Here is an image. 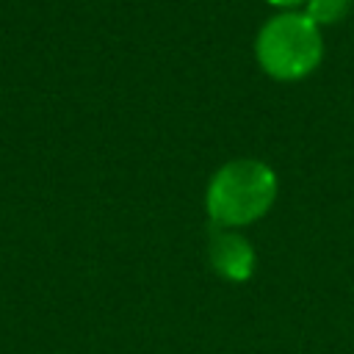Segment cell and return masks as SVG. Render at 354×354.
<instances>
[{"label":"cell","instance_id":"6da1fadb","mask_svg":"<svg viewBox=\"0 0 354 354\" xmlns=\"http://www.w3.org/2000/svg\"><path fill=\"white\" fill-rule=\"evenodd\" d=\"M277 196V177L260 160H232L207 185V213L216 224L241 227L260 218Z\"/></svg>","mask_w":354,"mask_h":354},{"label":"cell","instance_id":"7a4b0ae2","mask_svg":"<svg viewBox=\"0 0 354 354\" xmlns=\"http://www.w3.org/2000/svg\"><path fill=\"white\" fill-rule=\"evenodd\" d=\"M321 33L307 14H277L257 36L260 66L277 80H299L321 61Z\"/></svg>","mask_w":354,"mask_h":354},{"label":"cell","instance_id":"3957f363","mask_svg":"<svg viewBox=\"0 0 354 354\" xmlns=\"http://www.w3.org/2000/svg\"><path fill=\"white\" fill-rule=\"evenodd\" d=\"M210 263L213 268L227 277V279H235V282H243L252 277V268H254V252L252 246L235 235V232H218L210 243Z\"/></svg>","mask_w":354,"mask_h":354},{"label":"cell","instance_id":"277c9868","mask_svg":"<svg viewBox=\"0 0 354 354\" xmlns=\"http://www.w3.org/2000/svg\"><path fill=\"white\" fill-rule=\"evenodd\" d=\"M351 0H307V17L315 25H329L346 17Z\"/></svg>","mask_w":354,"mask_h":354},{"label":"cell","instance_id":"5b68a950","mask_svg":"<svg viewBox=\"0 0 354 354\" xmlns=\"http://www.w3.org/2000/svg\"><path fill=\"white\" fill-rule=\"evenodd\" d=\"M271 6H279V8H290V6H299L301 0H268Z\"/></svg>","mask_w":354,"mask_h":354}]
</instances>
